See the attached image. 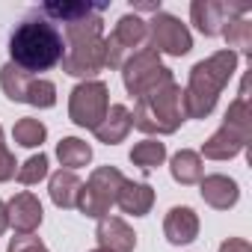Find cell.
I'll list each match as a JSON object with an SVG mask.
<instances>
[{
    "mask_svg": "<svg viewBox=\"0 0 252 252\" xmlns=\"http://www.w3.org/2000/svg\"><path fill=\"white\" fill-rule=\"evenodd\" d=\"M169 172H172V178H175L181 187L199 184V181L205 178V166H202L199 152H193V149H181V152H175L172 160H169Z\"/></svg>",
    "mask_w": 252,
    "mask_h": 252,
    "instance_id": "20",
    "label": "cell"
},
{
    "mask_svg": "<svg viewBox=\"0 0 252 252\" xmlns=\"http://www.w3.org/2000/svg\"><path fill=\"white\" fill-rule=\"evenodd\" d=\"M149 48H155L158 54H169V57H184L193 48V36L187 30V24H181L175 15L169 12H158L149 21Z\"/></svg>",
    "mask_w": 252,
    "mask_h": 252,
    "instance_id": "11",
    "label": "cell"
},
{
    "mask_svg": "<svg viewBox=\"0 0 252 252\" xmlns=\"http://www.w3.org/2000/svg\"><path fill=\"white\" fill-rule=\"evenodd\" d=\"M92 252H110V249H101V246H98V249H92Z\"/></svg>",
    "mask_w": 252,
    "mask_h": 252,
    "instance_id": "31",
    "label": "cell"
},
{
    "mask_svg": "<svg viewBox=\"0 0 252 252\" xmlns=\"http://www.w3.org/2000/svg\"><path fill=\"white\" fill-rule=\"evenodd\" d=\"M246 89H249V80L243 77L240 95L228 104V110L222 116V125L202 143V155L199 158L231 160L249 146V140H252V110H249V92Z\"/></svg>",
    "mask_w": 252,
    "mask_h": 252,
    "instance_id": "5",
    "label": "cell"
},
{
    "mask_svg": "<svg viewBox=\"0 0 252 252\" xmlns=\"http://www.w3.org/2000/svg\"><path fill=\"white\" fill-rule=\"evenodd\" d=\"M107 6H92V12H86L83 18H74L65 24V54L60 60L63 71L71 77H83V80H95V74L104 68V21L101 12Z\"/></svg>",
    "mask_w": 252,
    "mask_h": 252,
    "instance_id": "1",
    "label": "cell"
},
{
    "mask_svg": "<svg viewBox=\"0 0 252 252\" xmlns=\"http://www.w3.org/2000/svg\"><path fill=\"white\" fill-rule=\"evenodd\" d=\"M187 119V110H184V89L169 80L166 86L137 98V107L131 113V122L134 128L149 134V137H169L175 134Z\"/></svg>",
    "mask_w": 252,
    "mask_h": 252,
    "instance_id": "4",
    "label": "cell"
},
{
    "mask_svg": "<svg viewBox=\"0 0 252 252\" xmlns=\"http://www.w3.org/2000/svg\"><path fill=\"white\" fill-rule=\"evenodd\" d=\"M48 175V155H33V158H27L21 166H18V172H15V178L24 184V187H30V184H39L42 178Z\"/></svg>",
    "mask_w": 252,
    "mask_h": 252,
    "instance_id": "26",
    "label": "cell"
},
{
    "mask_svg": "<svg viewBox=\"0 0 252 252\" xmlns=\"http://www.w3.org/2000/svg\"><path fill=\"white\" fill-rule=\"evenodd\" d=\"M15 172H18L15 155L6 149V143H3V128H0V184H3V181H12Z\"/></svg>",
    "mask_w": 252,
    "mask_h": 252,
    "instance_id": "27",
    "label": "cell"
},
{
    "mask_svg": "<svg viewBox=\"0 0 252 252\" xmlns=\"http://www.w3.org/2000/svg\"><path fill=\"white\" fill-rule=\"evenodd\" d=\"M222 39L228 45L231 54H243V57H252V21L249 18H234L225 24L222 30Z\"/></svg>",
    "mask_w": 252,
    "mask_h": 252,
    "instance_id": "23",
    "label": "cell"
},
{
    "mask_svg": "<svg viewBox=\"0 0 252 252\" xmlns=\"http://www.w3.org/2000/svg\"><path fill=\"white\" fill-rule=\"evenodd\" d=\"M6 252H48V246L36 237V234H18L9 240Z\"/></svg>",
    "mask_w": 252,
    "mask_h": 252,
    "instance_id": "28",
    "label": "cell"
},
{
    "mask_svg": "<svg viewBox=\"0 0 252 252\" xmlns=\"http://www.w3.org/2000/svg\"><path fill=\"white\" fill-rule=\"evenodd\" d=\"M149 48V21L128 12L116 21V30L104 39V68H122L125 60Z\"/></svg>",
    "mask_w": 252,
    "mask_h": 252,
    "instance_id": "7",
    "label": "cell"
},
{
    "mask_svg": "<svg viewBox=\"0 0 252 252\" xmlns=\"http://www.w3.org/2000/svg\"><path fill=\"white\" fill-rule=\"evenodd\" d=\"M220 252H252V246L243 237H228V240L220 243Z\"/></svg>",
    "mask_w": 252,
    "mask_h": 252,
    "instance_id": "29",
    "label": "cell"
},
{
    "mask_svg": "<svg viewBox=\"0 0 252 252\" xmlns=\"http://www.w3.org/2000/svg\"><path fill=\"white\" fill-rule=\"evenodd\" d=\"M110 110V89L101 80H83L68 95V119L77 128L95 131Z\"/></svg>",
    "mask_w": 252,
    "mask_h": 252,
    "instance_id": "10",
    "label": "cell"
},
{
    "mask_svg": "<svg viewBox=\"0 0 252 252\" xmlns=\"http://www.w3.org/2000/svg\"><path fill=\"white\" fill-rule=\"evenodd\" d=\"M246 3H225V0H193L190 18L202 36H222L225 24L234 18H246Z\"/></svg>",
    "mask_w": 252,
    "mask_h": 252,
    "instance_id": "12",
    "label": "cell"
},
{
    "mask_svg": "<svg viewBox=\"0 0 252 252\" xmlns=\"http://www.w3.org/2000/svg\"><path fill=\"white\" fill-rule=\"evenodd\" d=\"M12 140L24 149H36L48 140V128H45V122L33 119V116H24L15 122V128H12Z\"/></svg>",
    "mask_w": 252,
    "mask_h": 252,
    "instance_id": "24",
    "label": "cell"
},
{
    "mask_svg": "<svg viewBox=\"0 0 252 252\" xmlns=\"http://www.w3.org/2000/svg\"><path fill=\"white\" fill-rule=\"evenodd\" d=\"M57 158H60V166L63 169H80L92 160V146L80 137H63L57 143Z\"/></svg>",
    "mask_w": 252,
    "mask_h": 252,
    "instance_id": "21",
    "label": "cell"
},
{
    "mask_svg": "<svg viewBox=\"0 0 252 252\" xmlns=\"http://www.w3.org/2000/svg\"><path fill=\"white\" fill-rule=\"evenodd\" d=\"M95 237H98L101 249H110V252H134L137 249V234L122 217H110V214L101 217Z\"/></svg>",
    "mask_w": 252,
    "mask_h": 252,
    "instance_id": "15",
    "label": "cell"
},
{
    "mask_svg": "<svg viewBox=\"0 0 252 252\" xmlns=\"http://www.w3.org/2000/svg\"><path fill=\"white\" fill-rule=\"evenodd\" d=\"M131 163L137 166V169H143V172H152V169H158V166H163V160H166V146L160 143V140H155V137H149V140H143V143H137L134 149H131Z\"/></svg>",
    "mask_w": 252,
    "mask_h": 252,
    "instance_id": "22",
    "label": "cell"
},
{
    "mask_svg": "<svg viewBox=\"0 0 252 252\" xmlns=\"http://www.w3.org/2000/svg\"><path fill=\"white\" fill-rule=\"evenodd\" d=\"M92 6L95 3H83V0H63V3H45L42 6V15L51 21H63V24H68V21H74V18H83L86 12H92Z\"/></svg>",
    "mask_w": 252,
    "mask_h": 252,
    "instance_id": "25",
    "label": "cell"
},
{
    "mask_svg": "<svg viewBox=\"0 0 252 252\" xmlns=\"http://www.w3.org/2000/svg\"><path fill=\"white\" fill-rule=\"evenodd\" d=\"M6 214H9V225H12L18 234H33V231L42 225V220H45L42 202H39L30 190L15 193V196L6 202Z\"/></svg>",
    "mask_w": 252,
    "mask_h": 252,
    "instance_id": "13",
    "label": "cell"
},
{
    "mask_svg": "<svg viewBox=\"0 0 252 252\" xmlns=\"http://www.w3.org/2000/svg\"><path fill=\"white\" fill-rule=\"evenodd\" d=\"M131 128H134L131 110L125 107V104H113V107L107 110V116L101 119V125H98L92 134H95V140L104 143V146H119L125 137L131 134Z\"/></svg>",
    "mask_w": 252,
    "mask_h": 252,
    "instance_id": "17",
    "label": "cell"
},
{
    "mask_svg": "<svg viewBox=\"0 0 252 252\" xmlns=\"http://www.w3.org/2000/svg\"><path fill=\"white\" fill-rule=\"evenodd\" d=\"M116 205L131 217H146L155 205V187L146 184V181H128L125 178V184L116 196Z\"/></svg>",
    "mask_w": 252,
    "mask_h": 252,
    "instance_id": "18",
    "label": "cell"
},
{
    "mask_svg": "<svg viewBox=\"0 0 252 252\" xmlns=\"http://www.w3.org/2000/svg\"><path fill=\"white\" fill-rule=\"evenodd\" d=\"M163 234L172 246H187L199 237V214L187 205H175L169 208V214L163 217Z\"/></svg>",
    "mask_w": 252,
    "mask_h": 252,
    "instance_id": "14",
    "label": "cell"
},
{
    "mask_svg": "<svg viewBox=\"0 0 252 252\" xmlns=\"http://www.w3.org/2000/svg\"><path fill=\"white\" fill-rule=\"evenodd\" d=\"M63 54H65L63 33L48 18H27L9 36V57H12L9 63L24 68L27 74L60 65Z\"/></svg>",
    "mask_w": 252,
    "mask_h": 252,
    "instance_id": "2",
    "label": "cell"
},
{
    "mask_svg": "<svg viewBox=\"0 0 252 252\" xmlns=\"http://www.w3.org/2000/svg\"><path fill=\"white\" fill-rule=\"evenodd\" d=\"M0 89H3V95L9 101H21V104L39 107V110H51L57 104V86L51 80L33 77L12 63L0 68Z\"/></svg>",
    "mask_w": 252,
    "mask_h": 252,
    "instance_id": "8",
    "label": "cell"
},
{
    "mask_svg": "<svg viewBox=\"0 0 252 252\" xmlns=\"http://www.w3.org/2000/svg\"><path fill=\"white\" fill-rule=\"evenodd\" d=\"M122 184H125V175L116 166H98V169H92L89 181L80 187L77 211L83 217H92V220L107 217L110 208L116 205V196H119Z\"/></svg>",
    "mask_w": 252,
    "mask_h": 252,
    "instance_id": "9",
    "label": "cell"
},
{
    "mask_svg": "<svg viewBox=\"0 0 252 252\" xmlns=\"http://www.w3.org/2000/svg\"><path fill=\"white\" fill-rule=\"evenodd\" d=\"M80 187L83 181L77 178V172L71 169H57L48 181V193H51V202L63 211H71L77 208V196H80Z\"/></svg>",
    "mask_w": 252,
    "mask_h": 252,
    "instance_id": "19",
    "label": "cell"
},
{
    "mask_svg": "<svg viewBox=\"0 0 252 252\" xmlns=\"http://www.w3.org/2000/svg\"><path fill=\"white\" fill-rule=\"evenodd\" d=\"M237 71V54H231L228 48L225 51H217L211 54L208 60L196 63L190 68V77H187V89H184V110H187V119H208L222 95V89L228 86V80L234 77Z\"/></svg>",
    "mask_w": 252,
    "mask_h": 252,
    "instance_id": "3",
    "label": "cell"
},
{
    "mask_svg": "<svg viewBox=\"0 0 252 252\" xmlns=\"http://www.w3.org/2000/svg\"><path fill=\"white\" fill-rule=\"evenodd\" d=\"M172 80V71L160 63V54L155 48H143L140 54L128 57L122 65V83L128 89V95L143 98Z\"/></svg>",
    "mask_w": 252,
    "mask_h": 252,
    "instance_id": "6",
    "label": "cell"
},
{
    "mask_svg": "<svg viewBox=\"0 0 252 252\" xmlns=\"http://www.w3.org/2000/svg\"><path fill=\"white\" fill-rule=\"evenodd\" d=\"M9 228V214H6V202H0V234Z\"/></svg>",
    "mask_w": 252,
    "mask_h": 252,
    "instance_id": "30",
    "label": "cell"
},
{
    "mask_svg": "<svg viewBox=\"0 0 252 252\" xmlns=\"http://www.w3.org/2000/svg\"><path fill=\"white\" fill-rule=\"evenodd\" d=\"M199 193H202L205 205H211L214 211H228V208H234L237 199H240L237 181L228 178V175H220V172H217V175H205V178L199 181Z\"/></svg>",
    "mask_w": 252,
    "mask_h": 252,
    "instance_id": "16",
    "label": "cell"
}]
</instances>
